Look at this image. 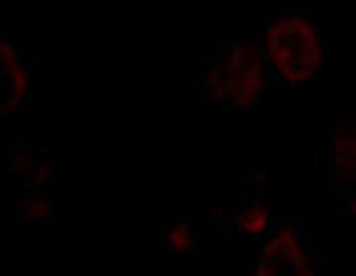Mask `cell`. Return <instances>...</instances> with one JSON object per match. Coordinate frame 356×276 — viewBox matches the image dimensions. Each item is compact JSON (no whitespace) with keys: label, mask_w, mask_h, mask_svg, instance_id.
<instances>
[{"label":"cell","mask_w":356,"mask_h":276,"mask_svg":"<svg viewBox=\"0 0 356 276\" xmlns=\"http://www.w3.org/2000/svg\"><path fill=\"white\" fill-rule=\"evenodd\" d=\"M265 63L257 46L234 43L228 46L205 74V97L234 108H251L262 97Z\"/></svg>","instance_id":"1"},{"label":"cell","mask_w":356,"mask_h":276,"mask_svg":"<svg viewBox=\"0 0 356 276\" xmlns=\"http://www.w3.org/2000/svg\"><path fill=\"white\" fill-rule=\"evenodd\" d=\"M265 51L288 83H308L322 69V40L314 23L300 15H285L265 32Z\"/></svg>","instance_id":"2"},{"label":"cell","mask_w":356,"mask_h":276,"mask_svg":"<svg viewBox=\"0 0 356 276\" xmlns=\"http://www.w3.org/2000/svg\"><path fill=\"white\" fill-rule=\"evenodd\" d=\"M254 276H314L305 245L293 228H280L262 245Z\"/></svg>","instance_id":"3"},{"label":"cell","mask_w":356,"mask_h":276,"mask_svg":"<svg viewBox=\"0 0 356 276\" xmlns=\"http://www.w3.org/2000/svg\"><path fill=\"white\" fill-rule=\"evenodd\" d=\"M29 95V69L17 49L0 38V120L15 114Z\"/></svg>","instance_id":"4"},{"label":"cell","mask_w":356,"mask_h":276,"mask_svg":"<svg viewBox=\"0 0 356 276\" xmlns=\"http://www.w3.org/2000/svg\"><path fill=\"white\" fill-rule=\"evenodd\" d=\"M331 168L339 179H356V122L337 129L331 140Z\"/></svg>","instance_id":"5"},{"label":"cell","mask_w":356,"mask_h":276,"mask_svg":"<svg viewBox=\"0 0 356 276\" xmlns=\"http://www.w3.org/2000/svg\"><path fill=\"white\" fill-rule=\"evenodd\" d=\"M271 222V213L262 202H251L245 205L240 213H236V228L243 234H262Z\"/></svg>","instance_id":"6"},{"label":"cell","mask_w":356,"mask_h":276,"mask_svg":"<svg viewBox=\"0 0 356 276\" xmlns=\"http://www.w3.org/2000/svg\"><path fill=\"white\" fill-rule=\"evenodd\" d=\"M20 220L26 222H46L51 217V202L46 197H26L20 200Z\"/></svg>","instance_id":"7"},{"label":"cell","mask_w":356,"mask_h":276,"mask_svg":"<svg viewBox=\"0 0 356 276\" xmlns=\"http://www.w3.org/2000/svg\"><path fill=\"white\" fill-rule=\"evenodd\" d=\"M168 248L174 254H186V251L194 248V228H191V222H177L168 231Z\"/></svg>","instance_id":"8"}]
</instances>
